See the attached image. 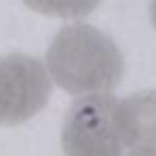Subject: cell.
Segmentation results:
<instances>
[{"mask_svg":"<svg viewBox=\"0 0 156 156\" xmlns=\"http://www.w3.org/2000/svg\"><path fill=\"white\" fill-rule=\"evenodd\" d=\"M46 61L56 84L72 95L107 92L119 84L125 70L113 40L86 23L63 27L50 44Z\"/></svg>","mask_w":156,"mask_h":156,"instance_id":"obj_1","label":"cell"},{"mask_svg":"<svg viewBox=\"0 0 156 156\" xmlns=\"http://www.w3.org/2000/svg\"><path fill=\"white\" fill-rule=\"evenodd\" d=\"M119 100L92 94L70 107L62 130L65 156H120L124 148L118 121Z\"/></svg>","mask_w":156,"mask_h":156,"instance_id":"obj_2","label":"cell"},{"mask_svg":"<svg viewBox=\"0 0 156 156\" xmlns=\"http://www.w3.org/2000/svg\"><path fill=\"white\" fill-rule=\"evenodd\" d=\"M51 85L42 63L22 53L0 56V126L29 120L47 104Z\"/></svg>","mask_w":156,"mask_h":156,"instance_id":"obj_3","label":"cell"},{"mask_svg":"<svg viewBox=\"0 0 156 156\" xmlns=\"http://www.w3.org/2000/svg\"><path fill=\"white\" fill-rule=\"evenodd\" d=\"M118 121L125 149L156 150V91L119 100Z\"/></svg>","mask_w":156,"mask_h":156,"instance_id":"obj_4","label":"cell"},{"mask_svg":"<svg viewBox=\"0 0 156 156\" xmlns=\"http://www.w3.org/2000/svg\"><path fill=\"white\" fill-rule=\"evenodd\" d=\"M32 10L62 19L84 18L91 14L101 0H22Z\"/></svg>","mask_w":156,"mask_h":156,"instance_id":"obj_5","label":"cell"},{"mask_svg":"<svg viewBox=\"0 0 156 156\" xmlns=\"http://www.w3.org/2000/svg\"><path fill=\"white\" fill-rule=\"evenodd\" d=\"M128 156H156V150H139L130 151Z\"/></svg>","mask_w":156,"mask_h":156,"instance_id":"obj_6","label":"cell"},{"mask_svg":"<svg viewBox=\"0 0 156 156\" xmlns=\"http://www.w3.org/2000/svg\"><path fill=\"white\" fill-rule=\"evenodd\" d=\"M150 16L153 26L156 29V0H151L150 7Z\"/></svg>","mask_w":156,"mask_h":156,"instance_id":"obj_7","label":"cell"}]
</instances>
